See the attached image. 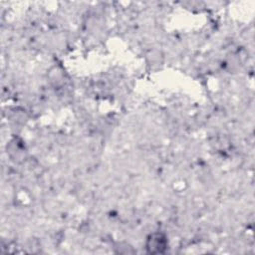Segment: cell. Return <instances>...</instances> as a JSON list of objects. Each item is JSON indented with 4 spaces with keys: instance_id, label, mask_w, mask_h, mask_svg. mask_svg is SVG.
I'll use <instances>...</instances> for the list:
<instances>
[{
    "instance_id": "obj_1",
    "label": "cell",
    "mask_w": 255,
    "mask_h": 255,
    "mask_svg": "<svg viewBox=\"0 0 255 255\" xmlns=\"http://www.w3.org/2000/svg\"><path fill=\"white\" fill-rule=\"evenodd\" d=\"M144 247L149 254H161L168 248L167 237L162 232H152L146 237Z\"/></svg>"
}]
</instances>
